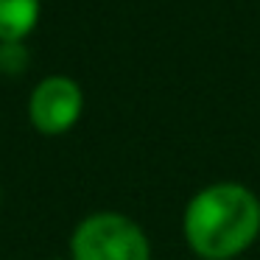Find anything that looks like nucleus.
Listing matches in <instances>:
<instances>
[{"mask_svg":"<svg viewBox=\"0 0 260 260\" xmlns=\"http://www.w3.org/2000/svg\"><path fill=\"white\" fill-rule=\"evenodd\" d=\"M182 235L202 260H238L260 235V199L238 182L202 187L185 207Z\"/></svg>","mask_w":260,"mask_h":260,"instance_id":"obj_1","label":"nucleus"},{"mask_svg":"<svg viewBox=\"0 0 260 260\" xmlns=\"http://www.w3.org/2000/svg\"><path fill=\"white\" fill-rule=\"evenodd\" d=\"M70 260H151V243L123 213H92L70 235Z\"/></svg>","mask_w":260,"mask_h":260,"instance_id":"obj_2","label":"nucleus"},{"mask_svg":"<svg viewBox=\"0 0 260 260\" xmlns=\"http://www.w3.org/2000/svg\"><path fill=\"white\" fill-rule=\"evenodd\" d=\"M84 112V92L68 76H48L28 98V120L40 135L56 137L70 132Z\"/></svg>","mask_w":260,"mask_h":260,"instance_id":"obj_3","label":"nucleus"},{"mask_svg":"<svg viewBox=\"0 0 260 260\" xmlns=\"http://www.w3.org/2000/svg\"><path fill=\"white\" fill-rule=\"evenodd\" d=\"M40 20V0H0V42H23Z\"/></svg>","mask_w":260,"mask_h":260,"instance_id":"obj_4","label":"nucleus"},{"mask_svg":"<svg viewBox=\"0 0 260 260\" xmlns=\"http://www.w3.org/2000/svg\"><path fill=\"white\" fill-rule=\"evenodd\" d=\"M28 64V51L23 42H0V73L17 76Z\"/></svg>","mask_w":260,"mask_h":260,"instance_id":"obj_5","label":"nucleus"},{"mask_svg":"<svg viewBox=\"0 0 260 260\" xmlns=\"http://www.w3.org/2000/svg\"><path fill=\"white\" fill-rule=\"evenodd\" d=\"M0 199H3V190H0Z\"/></svg>","mask_w":260,"mask_h":260,"instance_id":"obj_6","label":"nucleus"},{"mask_svg":"<svg viewBox=\"0 0 260 260\" xmlns=\"http://www.w3.org/2000/svg\"><path fill=\"white\" fill-rule=\"evenodd\" d=\"M53 260H62V257H53Z\"/></svg>","mask_w":260,"mask_h":260,"instance_id":"obj_7","label":"nucleus"}]
</instances>
